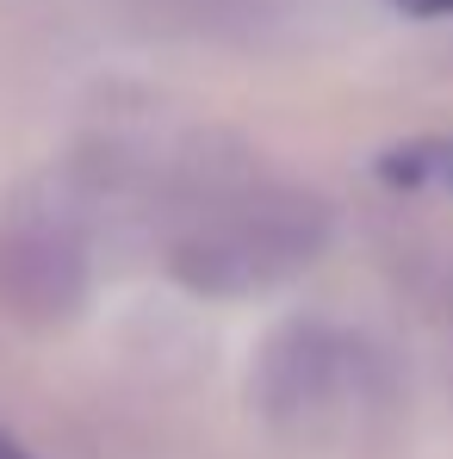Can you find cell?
Wrapping results in <instances>:
<instances>
[{"mask_svg": "<svg viewBox=\"0 0 453 459\" xmlns=\"http://www.w3.org/2000/svg\"><path fill=\"white\" fill-rule=\"evenodd\" d=\"M0 459H25V454H19V447H13V441H0Z\"/></svg>", "mask_w": 453, "mask_h": 459, "instance_id": "cell-2", "label": "cell"}, {"mask_svg": "<svg viewBox=\"0 0 453 459\" xmlns=\"http://www.w3.org/2000/svg\"><path fill=\"white\" fill-rule=\"evenodd\" d=\"M397 6H410V13H453V0H397Z\"/></svg>", "mask_w": 453, "mask_h": 459, "instance_id": "cell-1", "label": "cell"}]
</instances>
